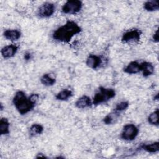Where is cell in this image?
Returning <instances> with one entry per match:
<instances>
[{"label": "cell", "mask_w": 159, "mask_h": 159, "mask_svg": "<svg viewBox=\"0 0 159 159\" xmlns=\"http://www.w3.org/2000/svg\"><path fill=\"white\" fill-rule=\"evenodd\" d=\"M40 83L45 86H52L56 83V79L49 73L43 74L40 78Z\"/></svg>", "instance_id": "cell-17"}, {"label": "cell", "mask_w": 159, "mask_h": 159, "mask_svg": "<svg viewBox=\"0 0 159 159\" xmlns=\"http://www.w3.org/2000/svg\"><path fill=\"white\" fill-rule=\"evenodd\" d=\"M83 7V2L80 0H69L61 7V12L65 14L75 15L80 12Z\"/></svg>", "instance_id": "cell-5"}, {"label": "cell", "mask_w": 159, "mask_h": 159, "mask_svg": "<svg viewBox=\"0 0 159 159\" xmlns=\"http://www.w3.org/2000/svg\"><path fill=\"white\" fill-rule=\"evenodd\" d=\"M0 106H1V110L2 111V110H3V108H4V107H3V104L1 103Z\"/></svg>", "instance_id": "cell-28"}, {"label": "cell", "mask_w": 159, "mask_h": 159, "mask_svg": "<svg viewBox=\"0 0 159 159\" xmlns=\"http://www.w3.org/2000/svg\"><path fill=\"white\" fill-rule=\"evenodd\" d=\"M22 35L21 32L18 29H6L3 32V36L4 38L11 42H15L18 40Z\"/></svg>", "instance_id": "cell-10"}, {"label": "cell", "mask_w": 159, "mask_h": 159, "mask_svg": "<svg viewBox=\"0 0 159 159\" xmlns=\"http://www.w3.org/2000/svg\"><path fill=\"white\" fill-rule=\"evenodd\" d=\"M155 67L152 63L150 61H143L140 63V72L145 78H147L154 73Z\"/></svg>", "instance_id": "cell-12"}, {"label": "cell", "mask_w": 159, "mask_h": 159, "mask_svg": "<svg viewBox=\"0 0 159 159\" xmlns=\"http://www.w3.org/2000/svg\"><path fill=\"white\" fill-rule=\"evenodd\" d=\"M75 105L78 109H85L93 105L92 99L87 95H83L76 101Z\"/></svg>", "instance_id": "cell-11"}, {"label": "cell", "mask_w": 159, "mask_h": 159, "mask_svg": "<svg viewBox=\"0 0 159 159\" xmlns=\"http://www.w3.org/2000/svg\"><path fill=\"white\" fill-rule=\"evenodd\" d=\"M152 40L154 42H156V43L158 42L159 40H158V29H157L154 32V34H153Z\"/></svg>", "instance_id": "cell-24"}, {"label": "cell", "mask_w": 159, "mask_h": 159, "mask_svg": "<svg viewBox=\"0 0 159 159\" xmlns=\"http://www.w3.org/2000/svg\"><path fill=\"white\" fill-rule=\"evenodd\" d=\"M116 94V91L112 88L100 86L92 99L93 105L98 106L105 103L114 98Z\"/></svg>", "instance_id": "cell-3"}, {"label": "cell", "mask_w": 159, "mask_h": 159, "mask_svg": "<svg viewBox=\"0 0 159 159\" xmlns=\"http://www.w3.org/2000/svg\"><path fill=\"white\" fill-rule=\"evenodd\" d=\"M153 100L154 101H158V93H157L153 97Z\"/></svg>", "instance_id": "cell-27"}, {"label": "cell", "mask_w": 159, "mask_h": 159, "mask_svg": "<svg viewBox=\"0 0 159 159\" xmlns=\"http://www.w3.org/2000/svg\"><path fill=\"white\" fill-rule=\"evenodd\" d=\"M139 133V128L134 124H125L121 131L120 139L124 141L131 142L134 140Z\"/></svg>", "instance_id": "cell-4"}, {"label": "cell", "mask_w": 159, "mask_h": 159, "mask_svg": "<svg viewBox=\"0 0 159 159\" xmlns=\"http://www.w3.org/2000/svg\"><path fill=\"white\" fill-rule=\"evenodd\" d=\"M102 63L101 57L94 54H90L86 60V65L88 67L93 70H96L100 67Z\"/></svg>", "instance_id": "cell-8"}, {"label": "cell", "mask_w": 159, "mask_h": 159, "mask_svg": "<svg viewBox=\"0 0 159 159\" xmlns=\"http://www.w3.org/2000/svg\"><path fill=\"white\" fill-rule=\"evenodd\" d=\"M143 9L148 12L157 11L159 9V3L157 0L147 1L143 4Z\"/></svg>", "instance_id": "cell-19"}, {"label": "cell", "mask_w": 159, "mask_h": 159, "mask_svg": "<svg viewBox=\"0 0 159 159\" xmlns=\"http://www.w3.org/2000/svg\"><path fill=\"white\" fill-rule=\"evenodd\" d=\"M35 158H47V157L45 155V154L42 153H39L37 155V156L35 157Z\"/></svg>", "instance_id": "cell-26"}, {"label": "cell", "mask_w": 159, "mask_h": 159, "mask_svg": "<svg viewBox=\"0 0 159 159\" xmlns=\"http://www.w3.org/2000/svg\"><path fill=\"white\" fill-rule=\"evenodd\" d=\"M18 46L16 44H9L4 46L1 50L2 57L4 59L11 58L16 55L18 51Z\"/></svg>", "instance_id": "cell-9"}, {"label": "cell", "mask_w": 159, "mask_h": 159, "mask_svg": "<svg viewBox=\"0 0 159 159\" xmlns=\"http://www.w3.org/2000/svg\"><path fill=\"white\" fill-rule=\"evenodd\" d=\"M129 102L127 101H122L116 104L114 110L121 113L122 112L125 111L129 107Z\"/></svg>", "instance_id": "cell-22"}, {"label": "cell", "mask_w": 159, "mask_h": 159, "mask_svg": "<svg viewBox=\"0 0 159 159\" xmlns=\"http://www.w3.org/2000/svg\"><path fill=\"white\" fill-rule=\"evenodd\" d=\"M120 116V113L113 110L110 113L107 114L102 119L104 124L106 125H112L115 124Z\"/></svg>", "instance_id": "cell-14"}, {"label": "cell", "mask_w": 159, "mask_h": 159, "mask_svg": "<svg viewBox=\"0 0 159 159\" xmlns=\"http://www.w3.org/2000/svg\"><path fill=\"white\" fill-rule=\"evenodd\" d=\"M147 121L148 124L152 125L158 126V109L157 108L154 111L151 112L148 117H147Z\"/></svg>", "instance_id": "cell-21"}, {"label": "cell", "mask_w": 159, "mask_h": 159, "mask_svg": "<svg viewBox=\"0 0 159 159\" xmlns=\"http://www.w3.org/2000/svg\"><path fill=\"white\" fill-rule=\"evenodd\" d=\"M43 126L40 124H33L29 129V135L31 137H35L43 133Z\"/></svg>", "instance_id": "cell-20"}, {"label": "cell", "mask_w": 159, "mask_h": 159, "mask_svg": "<svg viewBox=\"0 0 159 159\" xmlns=\"http://www.w3.org/2000/svg\"><path fill=\"white\" fill-rule=\"evenodd\" d=\"M31 58H32V54L30 52H27L24 54V59L25 61H29L31 60Z\"/></svg>", "instance_id": "cell-25"}, {"label": "cell", "mask_w": 159, "mask_h": 159, "mask_svg": "<svg viewBox=\"0 0 159 159\" xmlns=\"http://www.w3.org/2000/svg\"><path fill=\"white\" fill-rule=\"evenodd\" d=\"M73 96V91L69 89H63L60 91L56 95L55 99L58 101H65Z\"/></svg>", "instance_id": "cell-16"}, {"label": "cell", "mask_w": 159, "mask_h": 159, "mask_svg": "<svg viewBox=\"0 0 159 159\" xmlns=\"http://www.w3.org/2000/svg\"><path fill=\"white\" fill-rule=\"evenodd\" d=\"M142 31L137 29L129 30L123 34L121 42L124 43H138L141 39Z\"/></svg>", "instance_id": "cell-6"}, {"label": "cell", "mask_w": 159, "mask_h": 159, "mask_svg": "<svg viewBox=\"0 0 159 159\" xmlns=\"http://www.w3.org/2000/svg\"><path fill=\"white\" fill-rule=\"evenodd\" d=\"M55 6L53 3L47 2H44L37 9V16L41 19L49 18L53 15L55 12Z\"/></svg>", "instance_id": "cell-7"}, {"label": "cell", "mask_w": 159, "mask_h": 159, "mask_svg": "<svg viewBox=\"0 0 159 159\" xmlns=\"http://www.w3.org/2000/svg\"><path fill=\"white\" fill-rule=\"evenodd\" d=\"M81 31V27L76 22L68 20L53 32L52 38L59 42L69 43L75 35Z\"/></svg>", "instance_id": "cell-1"}, {"label": "cell", "mask_w": 159, "mask_h": 159, "mask_svg": "<svg viewBox=\"0 0 159 159\" xmlns=\"http://www.w3.org/2000/svg\"><path fill=\"white\" fill-rule=\"evenodd\" d=\"M140 148L150 153H156L159 151V142L158 141L148 143L142 144Z\"/></svg>", "instance_id": "cell-15"}, {"label": "cell", "mask_w": 159, "mask_h": 159, "mask_svg": "<svg viewBox=\"0 0 159 159\" xmlns=\"http://www.w3.org/2000/svg\"><path fill=\"white\" fill-rule=\"evenodd\" d=\"M12 103L20 115L28 114L35 106V104L30 100L29 96L27 97L22 90L16 92L12 98Z\"/></svg>", "instance_id": "cell-2"}, {"label": "cell", "mask_w": 159, "mask_h": 159, "mask_svg": "<svg viewBox=\"0 0 159 159\" xmlns=\"http://www.w3.org/2000/svg\"><path fill=\"white\" fill-rule=\"evenodd\" d=\"M123 71L129 75L137 74L140 72V63L137 61H132L124 68Z\"/></svg>", "instance_id": "cell-13"}, {"label": "cell", "mask_w": 159, "mask_h": 159, "mask_svg": "<svg viewBox=\"0 0 159 159\" xmlns=\"http://www.w3.org/2000/svg\"><path fill=\"white\" fill-rule=\"evenodd\" d=\"M30 100L33 102L35 104H37L39 99V95L37 93H32L29 96Z\"/></svg>", "instance_id": "cell-23"}, {"label": "cell", "mask_w": 159, "mask_h": 159, "mask_svg": "<svg viewBox=\"0 0 159 159\" xmlns=\"http://www.w3.org/2000/svg\"><path fill=\"white\" fill-rule=\"evenodd\" d=\"M10 122L6 117H2L0 120V134L1 135H7L10 132Z\"/></svg>", "instance_id": "cell-18"}]
</instances>
